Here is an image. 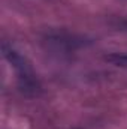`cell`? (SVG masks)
<instances>
[{"label":"cell","mask_w":127,"mask_h":129,"mask_svg":"<svg viewBox=\"0 0 127 129\" xmlns=\"http://www.w3.org/2000/svg\"><path fill=\"white\" fill-rule=\"evenodd\" d=\"M111 63L114 64H121V66H127V54H112V56H108L106 57Z\"/></svg>","instance_id":"obj_2"},{"label":"cell","mask_w":127,"mask_h":129,"mask_svg":"<svg viewBox=\"0 0 127 129\" xmlns=\"http://www.w3.org/2000/svg\"><path fill=\"white\" fill-rule=\"evenodd\" d=\"M3 54H5V57L9 60V63L12 64L18 72H20V78H23L24 80V83L26 84H29V83H32L33 78H32V69H30V66L26 63V60H24V57L23 56H20L17 51H14L12 50V47H8L6 44H3Z\"/></svg>","instance_id":"obj_1"}]
</instances>
